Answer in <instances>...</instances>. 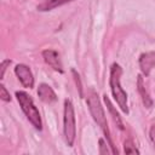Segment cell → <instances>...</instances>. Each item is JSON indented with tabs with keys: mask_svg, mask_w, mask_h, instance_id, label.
<instances>
[{
	"mask_svg": "<svg viewBox=\"0 0 155 155\" xmlns=\"http://www.w3.org/2000/svg\"><path fill=\"white\" fill-rule=\"evenodd\" d=\"M70 1H74V0H44L41 4L38 5V10L39 11H51V10L59 7L64 4H68Z\"/></svg>",
	"mask_w": 155,
	"mask_h": 155,
	"instance_id": "30bf717a",
	"label": "cell"
},
{
	"mask_svg": "<svg viewBox=\"0 0 155 155\" xmlns=\"http://www.w3.org/2000/svg\"><path fill=\"white\" fill-rule=\"evenodd\" d=\"M73 71V75H74V79H75V81H76V85H78V88H79V93H80V96H82V87H81V82H80V78H79V74L73 69L71 70Z\"/></svg>",
	"mask_w": 155,
	"mask_h": 155,
	"instance_id": "2e32d148",
	"label": "cell"
},
{
	"mask_svg": "<svg viewBox=\"0 0 155 155\" xmlns=\"http://www.w3.org/2000/svg\"><path fill=\"white\" fill-rule=\"evenodd\" d=\"M139 68L143 73V75L148 76L150 75L151 69L155 68V51L145 52L139 56Z\"/></svg>",
	"mask_w": 155,
	"mask_h": 155,
	"instance_id": "52a82bcc",
	"label": "cell"
},
{
	"mask_svg": "<svg viewBox=\"0 0 155 155\" xmlns=\"http://www.w3.org/2000/svg\"><path fill=\"white\" fill-rule=\"evenodd\" d=\"M124 151L126 154H139V150L136 148L132 139H126L124 143Z\"/></svg>",
	"mask_w": 155,
	"mask_h": 155,
	"instance_id": "7c38bea8",
	"label": "cell"
},
{
	"mask_svg": "<svg viewBox=\"0 0 155 155\" xmlns=\"http://www.w3.org/2000/svg\"><path fill=\"white\" fill-rule=\"evenodd\" d=\"M10 63H11V61H10V59H5V61H2V62H1V73H0V79H1V80L4 79L6 67H7V65H10Z\"/></svg>",
	"mask_w": 155,
	"mask_h": 155,
	"instance_id": "9a60e30c",
	"label": "cell"
},
{
	"mask_svg": "<svg viewBox=\"0 0 155 155\" xmlns=\"http://www.w3.org/2000/svg\"><path fill=\"white\" fill-rule=\"evenodd\" d=\"M38 96H39V98L44 103H47V104H51V103L57 101V96H56L54 91L47 84H40L39 85V87H38Z\"/></svg>",
	"mask_w": 155,
	"mask_h": 155,
	"instance_id": "ba28073f",
	"label": "cell"
},
{
	"mask_svg": "<svg viewBox=\"0 0 155 155\" xmlns=\"http://www.w3.org/2000/svg\"><path fill=\"white\" fill-rule=\"evenodd\" d=\"M121 74H122V68L117 63H113L111 67H110L109 85H110V90H111L113 97L116 101L117 105L120 107V109L125 114H128L127 93L121 87Z\"/></svg>",
	"mask_w": 155,
	"mask_h": 155,
	"instance_id": "7a4b0ae2",
	"label": "cell"
},
{
	"mask_svg": "<svg viewBox=\"0 0 155 155\" xmlns=\"http://www.w3.org/2000/svg\"><path fill=\"white\" fill-rule=\"evenodd\" d=\"M104 102H105V104H107V108H108L109 113L111 114V116H113V120H114V122L116 124V126H117L120 130H124V124H122V121H121V117H120L119 113H117V111L114 109V107H113V104H111L110 99H109L107 96H104Z\"/></svg>",
	"mask_w": 155,
	"mask_h": 155,
	"instance_id": "8fae6325",
	"label": "cell"
},
{
	"mask_svg": "<svg viewBox=\"0 0 155 155\" xmlns=\"http://www.w3.org/2000/svg\"><path fill=\"white\" fill-rule=\"evenodd\" d=\"M149 136H150V139H151V143L154 145V149H155V126H153L150 128V132H149Z\"/></svg>",
	"mask_w": 155,
	"mask_h": 155,
	"instance_id": "e0dca14e",
	"label": "cell"
},
{
	"mask_svg": "<svg viewBox=\"0 0 155 155\" xmlns=\"http://www.w3.org/2000/svg\"><path fill=\"white\" fill-rule=\"evenodd\" d=\"M107 145H108V144L105 143L104 139H99V154H110V153L113 154V151L109 150Z\"/></svg>",
	"mask_w": 155,
	"mask_h": 155,
	"instance_id": "5bb4252c",
	"label": "cell"
},
{
	"mask_svg": "<svg viewBox=\"0 0 155 155\" xmlns=\"http://www.w3.org/2000/svg\"><path fill=\"white\" fill-rule=\"evenodd\" d=\"M137 88H138V92L140 94V98H142V102H143L144 107L145 108H151L153 107V99H151V97L149 96V93L145 88L142 75H138V78H137Z\"/></svg>",
	"mask_w": 155,
	"mask_h": 155,
	"instance_id": "9c48e42d",
	"label": "cell"
},
{
	"mask_svg": "<svg viewBox=\"0 0 155 155\" xmlns=\"http://www.w3.org/2000/svg\"><path fill=\"white\" fill-rule=\"evenodd\" d=\"M42 58H44L45 63L47 65H50L53 70H56L61 74L63 73V65H62V62H61V58H59V54L57 51L51 50V48L44 50L42 51Z\"/></svg>",
	"mask_w": 155,
	"mask_h": 155,
	"instance_id": "8992f818",
	"label": "cell"
},
{
	"mask_svg": "<svg viewBox=\"0 0 155 155\" xmlns=\"http://www.w3.org/2000/svg\"><path fill=\"white\" fill-rule=\"evenodd\" d=\"M87 107H88V110H90L94 122L103 131V133H104V136L107 138V142H108L109 147L111 148L113 154H117V149L115 148V145H114V143L111 140V137H110V131H109V126H108V121H107V116H105L104 109H103V107L101 104L98 94L94 91H91L88 93V96H87Z\"/></svg>",
	"mask_w": 155,
	"mask_h": 155,
	"instance_id": "6da1fadb",
	"label": "cell"
},
{
	"mask_svg": "<svg viewBox=\"0 0 155 155\" xmlns=\"http://www.w3.org/2000/svg\"><path fill=\"white\" fill-rule=\"evenodd\" d=\"M15 74L24 87L31 88L34 86V76H33V73L28 65L17 64L15 67Z\"/></svg>",
	"mask_w": 155,
	"mask_h": 155,
	"instance_id": "5b68a950",
	"label": "cell"
},
{
	"mask_svg": "<svg viewBox=\"0 0 155 155\" xmlns=\"http://www.w3.org/2000/svg\"><path fill=\"white\" fill-rule=\"evenodd\" d=\"M16 97L17 101L23 110V113L25 114L27 119L29 120V122L39 131L42 130V121H41V116L40 113L38 110V108L35 107L33 98L24 91H17L16 92Z\"/></svg>",
	"mask_w": 155,
	"mask_h": 155,
	"instance_id": "3957f363",
	"label": "cell"
},
{
	"mask_svg": "<svg viewBox=\"0 0 155 155\" xmlns=\"http://www.w3.org/2000/svg\"><path fill=\"white\" fill-rule=\"evenodd\" d=\"M63 133L64 139L68 147H73L75 136H76V125H75V111L74 105L70 99L64 101V114H63Z\"/></svg>",
	"mask_w": 155,
	"mask_h": 155,
	"instance_id": "277c9868",
	"label": "cell"
},
{
	"mask_svg": "<svg viewBox=\"0 0 155 155\" xmlns=\"http://www.w3.org/2000/svg\"><path fill=\"white\" fill-rule=\"evenodd\" d=\"M0 98H1L4 102H10V101H11L10 92L6 90V87H5L2 84L0 85Z\"/></svg>",
	"mask_w": 155,
	"mask_h": 155,
	"instance_id": "4fadbf2b",
	"label": "cell"
}]
</instances>
